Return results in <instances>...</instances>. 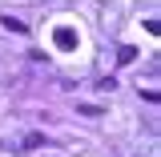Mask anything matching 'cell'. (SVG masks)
I'll use <instances>...</instances> for the list:
<instances>
[{
    "mask_svg": "<svg viewBox=\"0 0 161 157\" xmlns=\"http://www.w3.org/2000/svg\"><path fill=\"white\" fill-rule=\"evenodd\" d=\"M117 60H121V64H133V60H137V48H133V44L117 48Z\"/></svg>",
    "mask_w": 161,
    "mask_h": 157,
    "instance_id": "obj_2",
    "label": "cell"
},
{
    "mask_svg": "<svg viewBox=\"0 0 161 157\" xmlns=\"http://www.w3.org/2000/svg\"><path fill=\"white\" fill-rule=\"evenodd\" d=\"M4 28H8V32H28V24L16 20V16H4Z\"/></svg>",
    "mask_w": 161,
    "mask_h": 157,
    "instance_id": "obj_3",
    "label": "cell"
},
{
    "mask_svg": "<svg viewBox=\"0 0 161 157\" xmlns=\"http://www.w3.org/2000/svg\"><path fill=\"white\" fill-rule=\"evenodd\" d=\"M53 40H57V48H64V53H69V48H77V32H73L69 24H60L57 32H53Z\"/></svg>",
    "mask_w": 161,
    "mask_h": 157,
    "instance_id": "obj_1",
    "label": "cell"
}]
</instances>
